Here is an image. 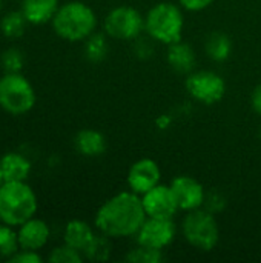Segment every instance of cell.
I'll return each mask as SVG.
<instances>
[{
    "label": "cell",
    "instance_id": "1",
    "mask_svg": "<svg viewBox=\"0 0 261 263\" xmlns=\"http://www.w3.org/2000/svg\"><path fill=\"white\" fill-rule=\"evenodd\" d=\"M146 217L148 216L138 194L123 191L108 199L98 208L94 222L102 234L111 239H118L135 236Z\"/></svg>",
    "mask_w": 261,
    "mask_h": 263
},
{
    "label": "cell",
    "instance_id": "2",
    "mask_svg": "<svg viewBox=\"0 0 261 263\" xmlns=\"http://www.w3.org/2000/svg\"><path fill=\"white\" fill-rule=\"evenodd\" d=\"M51 22L55 34L63 40L82 42L94 34L97 26V15L86 3L72 0L58 6Z\"/></svg>",
    "mask_w": 261,
    "mask_h": 263
},
{
    "label": "cell",
    "instance_id": "3",
    "mask_svg": "<svg viewBox=\"0 0 261 263\" xmlns=\"http://www.w3.org/2000/svg\"><path fill=\"white\" fill-rule=\"evenodd\" d=\"M38 202L26 182H5L0 186V220L9 227H20L37 213Z\"/></svg>",
    "mask_w": 261,
    "mask_h": 263
},
{
    "label": "cell",
    "instance_id": "4",
    "mask_svg": "<svg viewBox=\"0 0 261 263\" xmlns=\"http://www.w3.org/2000/svg\"><path fill=\"white\" fill-rule=\"evenodd\" d=\"M185 18L182 9L169 2L154 5L145 17V29L151 39L171 45L182 40Z\"/></svg>",
    "mask_w": 261,
    "mask_h": 263
},
{
    "label": "cell",
    "instance_id": "5",
    "mask_svg": "<svg viewBox=\"0 0 261 263\" xmlns=\"http://www.w3.org/2000/svg\"><path fill=\"white\" fill-rule=\"evenodd\" d=\"M35 105V91L20 72H5L0 77V108L12 116L29 112Z\"/></svg>",
    "mask_w": 261,
    "mask_h": 263
},
{
    "label": "cell",
    "instance_id": "6",
    "mask_svg": "<svg viewBox=\"0 0 261 263\" xmlns=\"http://www.w3.org/2000/svg\"><path fill=\"white\" fill-rule=\"evenodd\" d=\"M185 239L200 251H212L220 239V230L215 217L205 210H192L183 220Z\"/></svg>",
    "mask_w": 261,
    "mask_h": 263
},
{
    "label": "cell",
    "instance_id": "7",
    "mask_svg": "<svg viewBox=\"0 0 261 263\" xmlns=\"http://www.w3.org/2000/svg\"><path fill=\"white\" fill-rule=\"evenodd\" d=\"M105 32L117 40H134L145 29V18L132 6H117L105 17Z\"/></svg>",
    "mask_w": 261,
    "mask_h": 263
},
{
    "label": "cell",
    "instance_id": "8",
    "mask_svg": "<svg viewBox=\"0 0 261 263\" xmlns=\"http://www.w3.org/2000/svg\"><path fill=\"white\" fill-rule=\"evenodd\" d=\"M186 91L194 97L197 102L205 105H214L220 102L226 92V82L225 79L214 72V71H197L188 76Z\"/></svg>",
    "mask_w": 261,
    "mask_h": 263
},
{
    "label": "cell",
    "instance_id": "9",
    "mask_svg": "<svg viewBox=\"0 0 261 263\" xmlns=\"http://www.w3.org/2000/svg\"><path fill=\"white\" fill-rule=\"evenodd\" d=\"M175 237V225L172 219H157L146 217L143 225L135 234V240L138 245L149 247L154 250L163 251L174 242Z\"/></svg>",
    "mask_w": 261,
    "mask_h": 263
},
{
    "label": "cell",
    "instance_id": "10",
    "mask_svg": "<svg viewBox=\"0 0 261 263\" xmlns=\"http://www.w3.org/2000/svg\"><path fill=\"white\" fill-rule=\"evenodd\" d=\"M143 208L148 217L157 219H172L174 214L180 210L177 199L171 190V186L158 183L148 193L142 196Z\"/></svg>",
    "mask_w": 261,
    "mask_h": 263
},
{
    "label": "cell",
    "instance_id": "11",
    "mask_svg": "<svg viewBox=\"0 0 261 263\" xmlns=\"http://www.w3.org/2000/svg\"><path fill=\"white\" fill-rule=\"evenodd\" d=\"M162 170L152 159H140L128 171V186L132 193L143 196L160 183Z\"/></svg>",
    "mask_w": 261,
    "mask_h": 263
},
{
    "label": "cell",
    "instance_id": "12",
    "mask_svg": "<svg viewBox=\"0 0 261 263\" xmlns=\"http://www.w3.org/2000/svg\"><path fill=\"white\" fill-rule=\"evenodd\" d=\"M171 190L177 199L178 208L183 211H192L205 203L203 185L189 176H178L171 182Z\"/></svg>",
    "mask_w": 261,
    "mask_h": 263
},
{
    "label": "cell",
    "instance_id": "13",
    "mask_svg": "<svg viewBox=\"0 0 261 263\" xmlns=\"http://www.w3.org/2000/svg\"><path fill=\"white\" fill-rule=\"evenodd\" d=\"M49 236H51V230H49L48 223L45 220L35 219V217L22 223L17 231L20 250L38 251L48 243Z\"/></svg>",
    "mask_w": 261,
    "mask_h": 263
},
{
    "label": "cell",
    "instance_id": "14",
    "mask_svg": "<svg viewBox=\"0 0 261 263\" xmlns=\"http://www.w3.org/2000/svg\"><path fill=\"white\" fill-rule=\"evenodd\" d=\"M58 9V0H23L22 12L28 23L43 25L54 18Z\"/></svg>",
    "mask_w": 261,
    "mask_h": 263
},
{
    "label": "cell",
    "instance_id": "15",
    "mask_svg": "<svg viewBox=\"0 0 261 263\" xmlns=\"http://www.w3.org/2000/svg\"><path fill=\"white\" fill-rule=\"evenodd\" d=\"M0 168L5 182H25L31 174V162L18 153L5 154L0 159Z\"/></svg>",
    "mask_w": 261,
    "mask_h": 263
},
{
    "label": "cell",
    "instance_id": "16",
    "mask_svg": "<svg viewBox=\"0 0 261 263\" xmlns=\"http://www.w3.org/2000/svg\"><path fill=\"white\" fill-rule=\"evenodd\" d=\"M168 63L169 66L180 74L191 72L192 68L195 66V52L194 49L188 45L180 42L168 45Z\"/></svg>",
    "mask_w": 261,
    "mask_h": 263
},
{
    "label": "cell",
    "instance_id": "17",
    "mask_svg": "<svg viewBox=\"0 0 261 263\" xmlns=\"http://www.w3.org/2000/svg\"><path fill=\"white\" fill-rule=\"evenodd\" d=\"M75 149L86 157L102 156L106 149V139L100 131L95 129H82L74 139Z\"/></svg>",
    "mask_w": 261,
    "mask_h": 263
},
{
    "label": "cell",
    "instance_id": "18",
    "mask_svg": "<svg viewBox=\"0 0 261 263\" xmlns=\"http://www.w3.org/2000/svg\"><path fill=\"white\" fill-rule=\"evenodd\" d=\"M94 236L95 234H94L92 228L86 222L75 219V220H71L66 223L65 233H63V240L66 245L83 253L86 250V247L91 243V240L94 239Z\"/></svg>",
    "mask_w": 261,
    "mask_h": 263
},
{
    "label": "cell",
    "instance_id": "19",
    "mask_svg": "<svg viewBox=\"0 0 261 263\" xmlns=\"http://www.w3.org/2000/svg\"><path fill=\"white\" fill-rule=\"evenodd\" d=\"M205 48H206V54L212 60L223 62L232 52V42H231V39L226 34H223V32H214V34H211L208 37Z\"/></svg>",
    "mask_w": 261,
    "mask_h": 263
},
{
    "label": "cell",
    "instance_id": "20",
    "mask_svg": "<svg viewBox=\"0 0 261 263\" xmlns=\"http://www.w3.org/2000/svg\"><path fill=\"white\" fill-rule=\"evenodd\" d=\"M111 237L105 234H95L91 243L86 247V250L82 253L83 257H86L91 262H105L109 259L111 251H112V243L109 240Z\"/></svg>",
    "mask_w": 261,
    "mask_h": 263
},
{
    "label": "cell",
    "instance_id": "21",
    "mask_svg": "<svg viewBox=\"0 0 261 263\" xmlns=\"http://www.w3.org/2000/svg\"><path fill=\"white\" fill-rule=\"evenodd\" d=\"M28 20L25 18L22 11H11L3 15L0 22V29L2 34L8 39H17L25 32Z\"/></svg>",
    "mask_w": 261,
    "mask_h": 263
},
{
    "label": "cell",
    "instance_id": "22",
    "mask_svg": "<svg viewBox=\"0 0 261 263\" xmlns=\"http://www.w3.org/2000/svg\"><path fill=\"white\" fill-rule=\"evenodd\" d=\"M20 250L17 233L12 230V227L6 223H0V257H5L6 260L15 254Z\"/></svg>",
    "mask_w": 261,
    "mask_h": 263
},
{
    "label": "cell",
    "instance_id": "23",
    "mask_svg": "<svg viewBox=\"0 0 261 263\" xmlns=\"http://www.w3.org/2000/svg\"><path fill=\"white\" fill-rule=\"evenodd\" d=\"M108 52V43L105 35L102 34H91L85 43V54L91 62H100L105 59Z\"/></svg>",
    "mask_w": 261,
    "mask_h": 263
},
{
    "label": "cell",
    "instance_id": "24",
    "mask_svg": "<svg viewBox=\"0 0 261 263\" xmlns=\"http://www.w3.org/2000/svg\"><path fill=\"white\" fill-rule=\"evenodd\" d=\"M126 260L131 263H158L163 260V254L160 250L138 245L137 248L131 250V253L126 256Z\"/></svg>",
    "mask_w": 261,
    "mask_h": 263
},
{
    "label": "cell",
    "instance_id": "25",
    "mask_svg": "<svg viewBox=\"0 0 261 263\" xmlns=\"http://www.w3.org/2000/svg\"><path fill=\"white\" fill-rule=\"evenodd\" d=\"M82 260L83 254L66 243L54 248L49 254V262L52 263H82Z\"/></svg>",
    "mask_w": 261,
    "mask_h": 263
},
{
    "label": "cell",
    "instance_id": "26",
    "mask_svg": "<svg viewBox=\"0 0 261 263\" xmlns=\"http://www.w3.org/2000/svg\"><path fill=\"white\" fill-rule=\"evenodd\" d=\"M2 66L5 72H20L23 68V54L15 48H9L2 54Z\"/></svg>",
    "mask_w": 261,
    "mask_h": 263
},
{
    "label": "cell",
    "instance_id": "27",
    "mask_svg": "<svg viewBox=\"0 0 261 263\" xmlns=\"http://www.w3.org/2000/svg\"><path fill=\"white\" fill-rule=\"evenodd\" d=\"M8 262L12 263H40L42 257L37 254V251H31V250H18L15 254H12Z\"/></svg>",
    "mask_w": 261,
    "mask_h": 263
},
{
    "label": "cell",
    "instance_id": "28",
    "mask_svg": "<svg viewBox=\"0 0 261 263\" xmlns=\"http://www.w3.org/2000/svg\"><path fill=\"white\" fill-rule=\"evenodd\" d=\"M212 2L214 0H178L182 8H185L186 11H192V12L206 9L208 6L212 5Z\"/></svg>",
    "mask_w": 261,
    "mask_h": 263
},
{
    "label": "cell",
    "instance_id": "29",
    "mask_svg": "<svg viewBox=\"0 0 261 263\" xmlns=\"http://www.w3.org/2000/svg\"><path fill=\"white\" fill-rule=\"evenodd\" d=\"M252 108L258 116H261V83L252 92Z\"/></svg>",
    "mask_w": 261,
    "mask_h": 263
},
{
    "label": "cell",
    "instance_id": "30",
    "mask_svg": "<svg viewBox=\"0 0 261 263\" xmlns=\"http://www.w3.org/2000/svg\"><path fill=\"white\" fill-rule=\"evenodd\" d=\"M5 183V177H3V173H2V168H0V186Z\"/></svg>",
    "mask_w": 261,
    "mask_h": 263
},
{
    "label": "cell",
    "instance_id": "31",
    "mask_svg": "<svg viewBox=\"0 0 261 263\" xmlns=\"http://www.w3.org/2000/svg\"><path fill=\"white\" fill-rule=\"evenodd\" d=\"M0 6H2V2H0Z\"/></svg>",
    "mask_w": 261,
    "mask_h": 263
},
{
    "label": "cell",
    "instance_id": "32",
    "mask_svg": "<svg viewBox=\"0 0 261 263\" xmlns=\"http://www.w3.org/2000/svg\"><path fill=\"white\" fill-rule=\"evenodd\" d=\"M260 136H261V133H260Z\"/></svg>",
    "mask_w": 261,
    "mask_h": 263
}]
</instances>
